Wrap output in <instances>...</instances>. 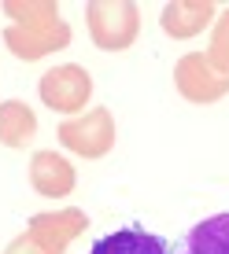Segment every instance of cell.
Returning a JSON list of instances; mask_svg holds the SVG:
<instances>
[{"label":"cell","instance_id":"1","mask_svg":"<svg viewBox=\"0 0 229 254\" xmlns=\"http://www.w3.org/2000/svg\"><path fill=\"white\" fill-rule=\"evenodd\" d=\"M37 96L45 107L59 111V115H78L93 96V77H89V70L78 66V63L52 66L37 81Z\"/></svg>","mask_w":229,"mask_h":254},{"label":"cell","instance_id":"2","mask_svg":"<svg viewBox=\"0 0 229 254\" xmlns=\"http://www.w3.org/2000/svg\"><path fill=\"white\" fill-rule=\"evenodd\" d=\"M89 33L104 52H122L133 45L140 19L133 4H89Z\"/></svg>","mask_w":229,"mask_h":254},{"label":"cell","instance_id":"3","mask_svg":"<svg viewBox=\"0 0 229 254\" xmlns=\"http://www.w3.org/2000/svg\"><path fill=\"white\" fill-rule=\"evenodd\" d=\"M59 140H63V147L85 155V159H100V155H108L111 144H114V122L108 115V107H96L85 118L63 122V126H59Z\"/></svg>","mask_w":229,"mask_h":254},{"label":"cell","instance_id":"4","mask_svg":"<svg viewBox=\"0 0 229 254\" xmlns=\"http://www.w3.org/2000/svg\"><path fill=\"white\" fill-rule=\"evenodd\" d=\"M170 254H229V210L189 225L170 243Z\"/></svg>","mask_w":229,"mask_h":254},{"label":"cell","instance_id":"5","mask_svg":"<svg viewBox=\"0 0 229 254\" xmlns=\"http://www.w3.org/2000/svg\"><path fill=\"white\" fill-rule=\"evenodd\" d=\"M30 185L45 199H63L74 191V166L56 151H33L30 159Z\"/></svg>","mask_w":229,"mask_h":254},{"label":"cell","instance_id":"6","mask_svg":"<svg viewBox=\"0 0 229 254\" xmlns=\"http://www.w3.org/2000/svg\"><path fill=\"white\" fill-rule=\"evenodd\" d=\"M89 254H170V240L148 232L144 225H122L89 247Z\"/></svg>","mask_w":229,"mask_h":254},{"label":"cell","instance_id":"7","mask_svg":"<svg viewBox=\"0 0 229 254\" xmlns=\"http://www.w3.org/2000/svg\"><path fill=\"white\" fill-rule=\"evenodd\" d=\"M37 133V115L22 100L0 103V144L4 147H26Z\"/></svg>","mask_w":229,"mask_h":254},{"label":"cell","instance_id":"8","mask_svg":"<svg viewBox=\"0 0 229 254\" xmlns=\"http://www.w3.org/2000/svg\"><path fill=\"white\" fill-rule=\"evenodd\" d=\"M215 7L211 4H166L163 7V30L170 37H196L211 22Z\"/></svg>","mask_w":229,"mask_h":254},{"label":"cell","instance_id":"9","mask_svg":"<svg viewBox=\"0 0 229 254\" xmlns=\"http://www.w3.org/2000/svg\"><path fill=\"white\" fill-rule=\"evenodd\" d=\"M207 63L222 66V74L229 77V11L222 15V22H218V30H215V45H211V59Z\"/></svg>","mask_w":229,"mask_h":254},{"label":"cell","instance_id":"10","mask_svg":"<svg viewBox=\"0 0 229 254\" xmlns=\"http://www.w3.org/2000/svg\"><path fill=\"white\" fill-rule=\"evenodd\" d=\"M4 254H59V251H52V247H41L37 243V236H19V240L11 243Z\"/></svg>","mask_w":229,"mask_h":254}]
</instances>
